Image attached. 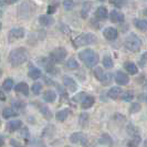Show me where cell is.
<instances>
[{"label": "cell", "instance_id": "cell-1", "mask_svg": "<svg viewBox=\"0 0 147 147\" xmlns=\"http://www.w3.org/2000/svg\"><path fill=\"white\" fill-rule=\"evenodd\" d=\"M29 59V53L24 48H17L13 49L9 54V62L12 66H18L23 64Z\"/></svg>", "mask_w": 147, "mask_h": 147}, {"label": "cell", "instance_id": "cell-2", "mask_svg": "<svg viewBox=\"0 0 147 147\" xmlns=\"http://www.w3.org/2000/svg\"><path fill=\"white\" fill-rule=\"evenodd\" d=\"M79 58L82 62L88 67H94L100 61V57L95 51L88 49V50H83L79 53Z\"/></svg>", "mask_w": 147, "mask_h": 147}, {"label": "cell", "instance_id": "cell-3", "mask_svg": "<svg viewBox=\"0 0 147 147\" xmlns=\"http://www.w3.org/2000/svg\"><path fill=\"white\" fill-rule=\"evenodd\" d=\"M97 42V38L93 33H82L79 37L75 38L74 44L75 47H84V45H92Z\"/></svg>", "mask_w": 147, "mask_h": 147}, {"label": "cell", "instance_id": "cell-4", "mask_svg": "<svg viewBox=\"0 0 147 147\" xmlns=\"http://www.w3.org/2000/svg\"><path fill=\"white\" fill-rule=\"evenodd\" d=\"M142 47V40L135 33H131L125 39V48L132 52H137Z\"/></svg>", "mask_w": 147, "mask_h": 147}, {"label": "cell", "instance_id": "cell-5", "mask_svg": "<svg viewBox=\"0 0 147 147\" xmlns=\"http://www.w3.org/2000/svg\"><path fill=\"white\" fill-rule=\"evenodd\" d=\"M66 55H67V51L65 50V48L60 47V48L54 49L50 53V60H51L52 62H54V63H61V62L64 61Z\"/></svg>", "mask_w": 147, "mask_h": 147}, {"label": "cell", "instance_id": "cell-6", "mask_svg": "<svg viewBox=\"0 0 147 147\" xmlns=\"http://www.w3.org/2000/svg\"><path fill=\"white\" fill-rule=\"evenodd\" d=\"M70 140L73 144H79V145H82V146H85L86 143H88V137L83 133H73L70 136Z\"/></svg>", "mask_w": 147, "mask_h": 147}, {"label": "cell", "instance_id": "cell-7", "mask_svg": "<svg viewBox=\"0 0 147 147\" xmlns=\"http://www.w3.org/2000/svg\"><path fill=\"white\" fill-rule=\"evenodd\" d=\"M103 36L106 40H109V41H114V40L117 39L118 31L115 29V28H113V27H107V28L104 29Z\"/></svg>", "mask_w": 147, "mask_h": 147}, {"label": "cell", "instance_id": "cell-8", "mask_svg": "<svg viewBox=\"0 0 147 147\" xmlns=\"http://www.w3.org/2000/svg\"><path fill=\"white\" fill-rule=\"evenodd\" d=\"M26 34V31L23 28H13L9 32V40H17V39H22Z\"/></svg>", "mask_w": 147, "mask_h": 147}, {"label": "cell", "instance_id": "cell-9", "mask_svg": "<svg viewBox=\"0 0 147 147\" xmlns=\"http://www.w3.org/2000/svg\"><path fill=\"white\" fill-rule=\"evenodd\" d=\"M115 81H116L118 85H126L129 82V78L123 71H117L116 74H115Z\"/></svg>", "mask_w": 147, "mask_h": 147}, {"label": "cell", "instance_id": "cell-10", "mask_svg": "<svg viewBox=\"0 0 147 147\" xmlns=\"http://www.w3.org/2000/svg\"><path fill=\"white\" fill-rule=\"evenodd\" d=\"M110 19L111 21L114 22V23H122L124 21L125 17L122 12H119L117 10H113V11H111L110 13Z\"/></svg>", "mask_w": 147, "mask_h": 147}, {"label": "cell", "instance_id": "cell-11", "mask_svg": "<svg viewBox=\"0 0 147 147\" xmlns=\"http://www.w3.org/2000/svg\"><path fill=\"white\" fill-rule=\"evenodd\" d=\"M63 83H64V85H65L66 88H69L70 92H75L78 90L76 82L74 81L72 78H70V76H64L63 78Z\"/></svg>", "mask_w": 147, "mask_h": 147}, {"label": "cell", "instance_id": "cell-12", "mask_svg": "<svg viewBox=\"0 0 147 147\" xmlns=\"http://www.w3.org/2000/svg\"><path fill=\"white\" fill-rule=\"evenodd\" d=\"M15 90L17 93H21V94H23V95H26V96L29 95V86H28V84L24 83V82L18 83L15 86Z\"/></svg>", "mask_w": 147, "mask_h": 147}, {"label": "cell", "instance_id": "cell-13", "mask_svg": "<svg viewBox=\"0 0 147 147\" xmlns=\"http://www.w3.org/2000/svg\"><path fill=\"white\" fill-rule=\"evenodd\" d=\"M22 125V122L20 119H12L9 121L7 123V129L9 132H15L17 129H19Z\"/></svg>", "mask_w": 147, "mask_h": 147}, {"label": "cell", "instance_id": "cell-14", "mask_svg": "<svg viewBox=\"0 0 147 147\" xmlns=\"http://www.w3.org/2000/svg\"><path fill=\"white\" fill-rule=\"evenodd\" d=\"M39 22L41 26H44V27H49L54 23V19L52 18L50 15H43V16H40L39 18Z\"/></svg>", "mask_w": 147, "mask_h": 147}, {"label": "cell", "instance_id": "cell-15", "mask_svg": "<svg viewBox=\"0 0 147 147\" xmlns=\"http://www.w3.org/2000/svg\"><path fill=\"white\" fill-rule=\"evenodd\" d=\"M109 16H110L109 15V11H107V9L105 7L97 8V10H96L95 12V17L98 20H105V19H107Z\"/></svg>", "mask_w": 147, "mask_h": 147}, {"label": "cell", "instance_id": "cell-16", "mask_svg": "<svg viewBox=\"0 0 147 147\" xmlns=\"http://www.w3.org/2000/svg\"><path fill=\"white\" fill-rule=\"evenodd\" d=\"M123 94V91H122V88H118V86H114V88H112L109 91V93H107V96L110 97V98H113V100H116L118 98L119 96Z\"/></svg>", "mask_w": 147, "mask_h": 147}, {"label": "cell", "instance_id": "cell-17", "mask_svg": "<svg viewBox=\"0 0 147 147\" xmlns=\"http://www.w3.org/2000/svg\"><path fill=\"white\" fill-rule=\"evenodd\" d=\"M94 102H95V100L93 96H84V98L82 100V109L88 110L90 107H92Z\"/></svg>", "mask_w": 147, "mask_h": 147}, {"label": "cell", "instance_id": "cell-18", "mask_svg": "<svg viewBox=\"0 0 147 147\" xmlns=\"http://www.w3.org/2000/svg\"><path fill=\"white\" fill-rule=\"evenodd\" d=\"M55 98H57V94H55V92L52 91V90H48V91H45L43 93V100L45 102L52 103V102L55 101Z\"/></svg>", "mask_w": 147, "mask_h": 147}, {"label": "cell", "instance_id": "cell-19", "mask_svg": "<svg viewBox=\"0 0 147 147\" xmlns=\"http://www.w3.org/2000/svg\"><path fill=\"white\" fill-rule=\"evenodd\" d=\"M38 106H39V110H40L41 114L43 115L44 117L47 118V119H51L52 113L48 106H45V105H43V104H38Z\"/></svg>", "mask_w": 147, "mask_h": 147}, {"label": "cell", "instance_id": "cell-20", "mask_svg": "<svg viewBox=\"0 0 147 147\" xmlns=\"http://www.w3.org/2000/svg\"><path fill=\"white\" fill-rule=\"evenodd\" d=\"M124 67H125L126 71L129 74H132V75L137 74V72H138V67H137V65L135 63H133V62H126L125 64H124Z\"/></svg>", "mask_w": 147, "mask_h": 147}, {"label": "cell", "instance_id": "cell-21", "mask_svg": "<svg viewBox=\"0 0 147 147\" xmlns=\"http://www.w3.org/2000/svg\"><path fill=\"white\" fill-rule=\"evenodd\" d=\"M41 71L38 69V67H33V66H30V70L29 72H28V75H29L30 79H32V80H37L39 79L40 76H41Z\"/></svg>", "mask_w": 147, "mask_h": 147}, {"label": "cell", "instance_id": "cell-22", "mask_svg": "<svg viewBox=\"0 0 147 147\" xmlns=\"http://www.w3.org/2000/svg\"><path fill=\"white\" fill-rule=\"evenodd\" d=\"M98 143L101 145H105V146H112L113 144V140L111 138V136L109 134H103L100 138H98Z\"/></svg>", "mask_w": 147, "mask_h": 147}, {"label": "cell", "instance_id": "cell-23", "mask_svg": "<svg viewBox=\"0 0 147 147\" xmlns=\"http://www.w3.org/2000/svg\"><path fill=\"white\" fill-rule=\"evenodd\" d=\"M69 113H70V110L69 109H64V110H61L57 113L55 117H57V121L59 122H64L67 116H69Z\"/></svg>", "mask_w": 147, "mask_h": 147}, {"label": "cell", "instance_id": "cell-24", "mask_svg": "<svg viewBox=\"0 0 147 147\" xmlns=\"http://www.w3.org/2000/svg\"><path fill=\"white\" fill-rule=\"evenodd\" d=\"M135 27L140 31H147V21L146 20H142V19H135L134 20Z\"/></svg>", "mask_w": 147, "mask_h": 147}, {"label": "cell", "instance_id": "cell-25", "mask_svg": "<svg viewBox=\"0 0 147 147\" xmlns=\"http://www.w3.org/2000/svg\"><path fill=\"white\" fill-rule=\"evenodd\" d=\"M2 116L5 118H10V117H15V116H18V112L13 109H10V107H7L2 111Z\"/></svg>", "mask_w": 147, "mask_h": 147}, {"label": "cell", "instance_id": "cell-26", "mask_svg": "<svg viewBox=\"0 0 147 147\" xmlns=\"http://www.w3.org/2000/svg\"><path fill=\"white\" fill-rule=\"evenodd\" d=\"M91 7H92V3H91V2H85V3L83 5L82 11H81V15L83 19H86V18H88V12H90V10H91Z\"/></svg>", "mask_w": 147, "mask_h": 147}, {"label": "cell", "instance_id": "cell-27", "mask_svg": "<svg viewBox=\"0 0 147 147\" xmlns=\"http://www.w3.org/2000/svg\"><path fill=\"white\" fill-rule=\"evenodd\" d=\"M140 135H135L133 136V138L128 143H127V146L128 147H138V145L140 144Z\"/></svg>", "mask_w": 147, "mask_h": 147}, {"label": "cell", "instance_id": "cell-28", "mask_svg": "<svg viewBox=\"0 0 147 147\" xmlns=\"http://www.w3.org/2000/svg\"><path fill=\"white\" fill-rule=\"evenodd\" d=\"M2 88L6 91H11V88H13V81L12 79H6L2 83Z\"/></svg>", "mask_w": 147, "mask_h": 147}, {"label": "cell", "instance_id": "cell-29", "mask_svg": "<svg viewBox=\"0 0 147 147\" xmlns=\"http://www.w3.org/2000/svg\"><path fill=\"white\" fill-rule=\"evenodd\" d=\"M66 67L67 69H70V70H75V69H78L79 67V63L76 62V60L75 59H69V61L66 62Z\"/></svg>", "mask_w": 147, "mask_h": 147}, {"label": "cell", "instance_id": "cell-30", "mask_svg": "<svg viewBox=\"0 0 147 147\" xmlns=\"http://www.w3.org/2000/svg\"><path fill=\"white\" fill-rule=\"evenodd\" d=\"M103 65L106 67V69H111L113 67V60L110 55H105L103 58Z\"/></svg>", "mask_w": 147, "mask_h": 147}, {"label": "cell", "instance_id": "cell-31", "mask_svg": "<svg viewBox=\"0 0 147 147\" xmlns=\"http://www.w3.org/2000/svg\"><path fill=\"white\" fill-rule=\"evenodd\" d=\"M94 75H95V78L98 81H102V79H103V76H104L103 69L100 67V66H96L95 71H94Z\"/></svg>", "mask_w": 147, "mask_h": 147}, {"label": "cell", "instance_id": "cell-32", "mask_svg": "<svg viewBox=\"0 0 147 147\" xmlns=\"http://www.w3.org/2000/svg\"><path fill=\"white\" fill-rule=\"evenodd\" d=\"M31 90H32V92H33L34 95H39L40 92H41V90H42V84H41V83H34V84L32 85Z\"/></svg>", "mask_w": 147, "mask_h": 147}, {"label": "cell", "instance_id": "cell-33", "mask_svg": "<svg viewBox=\"0 0 147 147\" xmlns=\"http://www.w3.org/2000/svg\"><path fill=\"white\" fill-rule=\"evenodd\" d=\"M79 123H80V125L83 126V127H85V126L88 125V114H82L81 116H80Z\"/></svg>", "mask_w": 147, "mask_h": 147}, {"label": "cell", "instance_id": "cell-34", "mask_svg": "<svg viewBox=\"0 0 147 147\" xmlns=\"http://www.w3.org/2000/svg\"><path fill=\"white\" fill-rule=\"evenodd\" d=\"M63 7H64V9H65L66 11L72 10V9L74 8L73 0H64V2H63Z\"/></svg>", "mask_w": 147, "mask_h": 147}, {"label": "cell", "instance_id": "cell-35", "mask_svg": "<svg viewBox=\"0 0 147 147\" xmlns=\"http://www.w3.org/2000/svg\"><path fill=\"white\" fill-rule=\"evenodd\" d=\"M140 109H142V106H140V103H137V102H135V103H132L131 105V107H129V112L134 114V113H137V112H140Z\"/></svg>", "mask_w": 147, "mask_h": 147}, {"label": "cell", "instance_id": "cell-36", "mask_svg": "<svg viewBox=\"0 0 147 147\" xmlns=\"http://www.w3.org/2000/svg\"><path fill=\"white\" fill-rule=\"evenodd\" d=\"M45 70L51 74L57 73V69H55V66L52 64V61L51 62H49V63H45Z\"/></svg>", "mask_w": 147, "mask_h": 147}, {"label": "cell", "instance_id": "cell-37", "mask_svg": "<svg viewBox=\"0 0 147 147\" xmlns=\"http://www.w3.org/2000/svg\"><path fill=\"white\" fill-rule=\"evenodd\" d=\"M122 98H123V101L131 102L133 98H134V94H133L132 92H126V93H123V94H122Z\"/></svg>", "mask_w": 147, "mask_h": 147}, {"label": "cell", "instance_id": "cell-38", "mask_svg": "<svg viewBox=\"0 0 147 147\" xmlns=\"http://www.w3.org/2000/svg\"><path fill=\"white\" fill-rule=\"evenodd\" d=\"M110 3L114 5L117 8H122L126 3V0H110Z\"/></svg>", "mask_w": 147, "mask_h": 147}, {"label": "cell", "instance_id": "cell-39", "mask_svg": "<svg viewBox=\"0 0 147 147\" xmlns=\"http://www.w3.org/2000/svg\"><path fill=\"white\" fill-rule=\"evenodd\" d=\"M112 79H113V78H112V74L106 73V74H104L103 79H102V81L101 82H102L103 84H109V83L112 81Z\"/></svg>", "mask_w": 147, "mask_h": 147}, {"label": "cell", "instance_id": "cell-40", "mask_svg": "<svg viewBox=\"0 0 147 147\" xmlns=\"http://www.w3.org/2000/svg\"><path fill=\"white\" fill-rule=\"evenodd\" d=\"M147 63V52L145 53H143V55L140 57V66H144L145 64Z\"/></svg>", "mask_w": 147, "mask_h": 147}, {"label": "cell", "instance_id": "cell-41", "mask_svg": "<svg viewBox=\"0 0 147 147\" xmlns=\"http://www.w3.org/2000/svg\"><path fill=\"white\" fill-rule=\"evenodd\" d=\"M21 136L23 137V138H29L30 134H29V131H28L27 127H24V128H22L21 129Z\"/></svg>", "mask_w": 147, "mask_h": 147}, {"label": "cell", "instance_id": "cell-42", "mask_svg": "<svg viewBox=\"0 0 147 147\" xmlns=\"http://www.w3.org/2000/svg\"><path fill=\"white\" fill-rule=\"evenodd\" d=\"M55 10H57V5H51V6H49V8H48V15L54 13Z\"/></svg>", "mask_w": 147, "mask_h": 147}, {"label": "cell", "instance_id": "cell-43", "mask_svg": "<svg viewBox=\"0 0 147 147\" xmlns=\"http://www.w3.org/2000/svg\"><path fill=\"white\" fill-rule=\"evenodd\" d=\"M13 105L15 106H17V107H23L24 106V103L23 102H21V101H13Z\"/></svg>", "mask_w": 147, "mask_h": 147}, {"label": "cell", "instance_id": "cell-44", "mask_svg": "<svg viewBox=\"0 0 147 147\" xmlns=\"http://www.w3.org/2000/svg\"><path fill=\"white\" fill-rule=\"evenodd\" d=\"M0 100H1V101H5V100H6V96L3 95V93H2L1 91H0Z\"/></svg>", "mask_w": 147, "mask_h": 147}, {"label": "cell", "instance_id": "cell-45", "mask_svg": "<svg viewBox=\"0 0 147 147\" xmlns=\"http://www.w3.org/2000/svg\"><path fill=\"white\" fill-rule=\"evenodd\" d=\"M3 144H5V142H3V138H2V136L0 135V147L3 146Z\"/></svg>", "mask_w": 147, "mask_h": 147}, {"label": "cell", "instance_id": "cell-46", "mask_svg": "<svg viewBox=\"0 0 147 147\" xmlns=\"http://www.w3.org/2000/svg\"><path fill=\"white\" fill-rule=\"evenodd\" d=\"M18 0H7V2L9 3V5H12V3H16Z\"/></svg>", "mask_w": 147, "mask_h": 147}, {"label": "cell", "instance_id": "cell-47", "mask_svg": "<svg viewBox=\"0 0 147 147\" xmlns=\"http://www.w3.org/2000/svg\"><path fill=\"white\" fill-rule=\"evenodd\" d=\"M3 5H5V1L3 0H0V7H2Z\"/></svg>", "mask_w": 147, "mask_h": 147}, {"label": "cell", "instance_id": "cell-48", "mask_svg": "<svg viewBox=\"0 0 147 147\" xmlns=\"http://www.w3.org/2000/svg\"><path fill=\"white\" fill-rule=\"evenodd\" d=\"M143 147H147V140L144 142V146H143Z\"/></svg>", "mask_w": 147, "mask_h": 147}, {"label": "cell", "instance_id": "cell-49", "mask_svg": "<svg viewBox=\"0 0 147 147\" xmlns=\"http://www.w3.org/2000/svg\"><path fill=\"white\" fill-rule=\"evenodd\" d=\"M144 15L147 16V8H146V9H145V11H144Z\"/></svg>", "mask_w": 147, "mask_h": 147}, {"label": "cell", "instance_id": "cell-50", "mask_svg": "<svg viewBox=\"0 0 147 147\" xmlns=\"http://www.w3.org/2000/svg\"><path fill=\"white\" fill-rule=\"evenodd\" d=\"M0 30H1V22H0Z\"/></svg>", "mask_w": 147, "mask_h": 147}, {"label": "cell", "instance_id": "cell-51", "mask_svg": "<svg viewBox=\"0 0 147 147\" xmlns=\"http://www.w3.org/2000/svg\"><path fill=\"white\" fill-rule=\"evenodd\" d=\"M98 1H105V0H98Z\"/></svg>", "mask_w": 147, "mask_h": 147}, {"label": "cell", "instance_id": "cell-52", "mask_svg": "<svg viewBox=\"0 0 147 147\" xmlns=\"http://www.w3.org/2000/svg\"><path fill=\"white\" fill-rule=\"evenodd\" d=\"M66 147H70V146H66Z\"/></svg>", "mask_w": 147, "mask_h": 147}, {"label": "cell", "instance_id": "cell-53", "mask_svg": "<svg viewBox=\"0 0 147 147\" xmlns=\"http://www.w3.org/2000/svg\"><path fill=\"white\" fill-rule=\"evenodd\" d=\"M0 124H1V122H0Z\"/></svg>", "mask_w": 147, "mask_h": 147}, {"label": "cell", "instance_id": "cell-54", "mask_svg": "<svg viewBox=\"0 0 147 147\" xmlns=\"http://www.w3.org/2000/svg\"><path fill=\"white\" fill-rule=\"evenodd\" d=\"M0 73H1V72H0Z\"/></svg>", "mask_w": 147, "mask_h": 147}]
</instances>
